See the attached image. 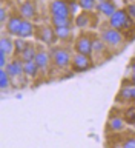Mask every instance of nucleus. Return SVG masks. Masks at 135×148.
Returning <instances> with one entry per match:
<instances>
[{
	"instance_id": "4468645a",
	"label": "nucleus",
	"mask_w": 135,
	"mask_h": 148,
	"mask_svg": "<svg viewBox=\"0 0 135 148\" xmlns=\"http://www.w3.org/2000/svg\"><path fill=\"white\" fill-rule=\"evenodd\" d=\"M32 32H34V25L29 22V20H23L22 22V26H20V31H18V37H31Z\"/></svg>"
},
{
	"instance_id": "f257e3e1",
	"label": "nucleus",
	"mask_w": 135,
	"mask_h": 148,
	"mask_svg": "<svg viewBox=\"0 0 135 148\" xmlns=\"http://www.w3.org/2000/svg\"><path fill=\"white\" fill-rule=\"evenodd\" d=\"M109 25L111 28H115V29H126V28L131 26V17L128 16L126 11L123 9H117L112 16L109 17Z\"/></svg>"
},
{
	"instance_id": "a211bd4d",
	"label": "nucleus",
	"mask_w": 135,
	"mask_h": 148,
	"mask_svg": "<svg viewBox=\"0 0 135 148\" xmlns=\"http://www.w3.org/2000/svg\"><path fill=\"white\" fill-rule=\"evenodd\" d=\"M55 34H57L58 39H68L71 36V28L69 26H60V28H55Z\"/></svg>"
},
{
	"instance_id": "f3484780",
	"label": "nucleus",
	"mask_w": 135,
	"mask_h": 148,
	"mask_svg": "<svg viewBox=\"0 0 135 148\" xmlns=\"http://www.w3.org/2000/svg\"><path fill=\"white\" fill-rule=\"evenodd\" d=\"M22 56V59L25 60H34L35 59V56H37V53H35V48L32 45H28L26 48H25V51H23V53L20 54Z\"/></svg>"
},
{
	"instance_id": "dca6fc26",
	"label": "nucleus",
	"mask_w": 135,
	"mask_h": 148,
	"mask_svg": "<svg viewBox=\"0 0 135 148\" xmlns=\"http://www.w3.org/2000/svg\"><path fill=\"white\" fill-rule=\"evenodd\" d=\"M124 122L126 120H123L121 117H112L109 119V128L112 131H121V130H124Z\"/></svg>"
},
{
	"instance_id": "9d476101",
	"label": "nucleus",
	"mask_w": 135,
	"mask_h": 148,
	"mask_svg": "<svg viewBox=\"0 0 135 148\" xmlns=\"http://www.w3.org/2000/svg\"><path fill=\"white\" fill-rule=\"evenodd\" d=\"M41 40L45 42V43H48V45H52L55 40L58 39L57 34H55V29H52V28H48V26H45L43 29H41Z\"/></svg>"
},
{
	"instance_id": "c85d7f7f",
	"label": "nucleus",
	"mask_w": 135,
	"mask_h": 148,
	"mask_svg": "<svg viewBox=\"0 0 135 148\" xmlns=\"http://www.w3.org/2000/svg\"><path fill=\"white\" fill-rule=\"evenodd\" d=\"M78 6H80V5H77L75 2H71V3H69V9H71V12H75Z\"/></svg>"
},
{
	"instance_id": "5701e85b",
	"label": "nucleus",
	"mask_w": 135,
	"mask_h": 148,
	"mask_svg": "<svg viewBox=\"0 0 135 148\" xmlns=\"http://www.w3.org/2000/svg\"><path fill=\"white\" fill-rule=\"evenodd\" d=\"M131 90H132V86L121 88V91L118 94V100H131Z\"/></svg>"
},
{
	"instance_id": "2f4dec72",
	"label": "nucleus",
	"mask_w": 135,
	"mask_h": 148,
	"mask_svg": "<svg viewBox=\"0 0 135 148\" xmlns=\"http://www.w3.org/2000/svg\"><path fill=\"white\" fill-rule=\"evenodd\" d=\"M132 83H135V73L132 74Z\"/></svg>"
},
{
	"instance_id": "423d86ee",
	"label": "nucleus",
	"mask_w": 135,
	"mask_h": 148,
	"mask_svg": "<svg viewBox=\"0 0 135 148\" xmlns=\"http://www.w3.org/2000/svg\"><path fill=\"white\" fill-rule=\"evenodd\" d=\"M72 68L74 71H86V69L91 68V60H89V56H85V54H75L72 59Z\"/></svg>"
},
{
	"instance_id": "f8f14e48",
	"label": "nucleus",
	"mask_w": 135,
	"mask_h": 148,
	"mask_svg": "<svg viewBox=\"0 0 135 148\" xmlns=\"http://www.w3.org/2000/svg\"><path fill=\"white\" fill-rule=\"evenodd\" d=\"M0 51H3V53H6V54H12L14 51H16V43H14V40L9 39V37H2V39H0Z\"/></svg>"
},
{
	"instance_id": "6ab92c4d",
	"label": "nucleus",
	"mask_w": 135,
	"mask_h": 148,
	"mask_svg": "<svg viewBox=\"0 0 135 148\" xmlns=\"http://www.w3.org/2000/svg\"><path fill=\"white\" fill-rule=\"evenodd\" d=\"M78 5L85 11H91V9H94L97 6V0H78Z\"/></svg>"
},
{
	"instance_id": "2eb2a0df",
	"label": "nucleus",
	"mask_w": 135,
	"mask_h": 148,
	"mask_svg": "<svg viewBox=\"0 0 135 148\" xmlns=\"http://www.w3.org/2000/svg\"><path fill=\"white\" fill-rule=\"evenodd\" d=\"M34 60H35V63L39 65L40 69H45L46 66H48V63H49V56L46 53H43V51H40V53H37Z\"/></svg>"
},
{
	"instance_id": "c756f323",
	"label": "nucleus",
	"mask_w": 135,
	"mask_h": 148,
	"mask_svg": "<svg viewBox=\"0 0 135 148\" xmlns=\"http://www.w3.org/2000/svg\"><path fill=\"white\" fill-rule=\"evenodd\" d=\"M0 20H2V23H5V20H6V9L2 8V12H0Z\"/></svg>"
},
{
	"instance_id": "393cba45",
	"label": "nucleus",
	"mask_w": 135,
	"mask_h": 148,
	"mask_svg": "<svg viewBox=\"0 0 135 148\" xmlns=\"http://www.w3.org/2000/svg\"><path fill=\"white\" fill-rule=\"evenodd\" d=\"M124 120H126V123H135V108H131L126 111Z\"/></svg>"
},
{
	"instance_id": "7c9ffc66",
	"label": "nucleus",
	"mask_w": 135,
	"mask_h": 148,
	"mask_svg": "<svg viewBox=\"0 0 135 148\" xmlns=\"http://www.w3.org/2000/svg\"><path fill=\"white\" fill-rule=\"evenodd\" d=\"M131 100L135 102V86H132V90H131Z\"/></svg>"
},
{
	"instance_id": "aec40b11",
	"label": "nucleus",
	"mask_w": 135,
	"mask_h": 148,
	"mask_svg": "<svg viewBox=\"0 0 135 148\" xmlns=\"http://www.w3.org/2000/svg\"><path fill=\"white\" fill-rule=\"evenodd\" d=\"M9 77H11V76L8 74L6 69H5V68L0 69V82H2V85H0V86H2V90H6V88H8V85H9Z\"/></svg>"
},
{
	"instance_id": "f03ea898",
	"label": "nucleus",
	"mask_w": 135,
	"mask_h": 148,
	"mask_svg": "<svg viewBox=\"0 0 135 148\" xmlns=\"http://www.w3.org/2000/svg\"><path fill=\"white\" fill-rule=\"evenodd\" d=\"M121 32L120 29H115V28H108V29H104L101 32V40L104 42L108 46H117L121 43Z\"/></svg>"
},
{
	"instance_id": "bb28decb",
	"label": "nucleus",
	"mask_w": 135,
	"mask_h": 148,
	"mask_svg": "<svg viewBox=\"0 0 135 148\" xmlns=\"http://www.w3.org/2000/svg\"><path fill=\"white\" fill-rule=\"evenodd\" d=\"M126 12L131 18H135V5H129V6L126 8Z\"/></svg>"
},
{
	"instance_id": "72a5a7b5",
	"label": "nucleus",
	"mask_w": 135,
	"mask_h": 148,
	"mask_svg": "<svg viewBox=\"0 0 135 148\" xmlns=\"http://www.w3.org/2000/svg\"><path fill=\"white\" fill-rule=\"evenodd\" d=\"M98 2H106V0H98Z\"/></svg>"
},
{
	"instance_id": "cd10ccee",
	"label": "nucleus",
	"mask_w": 135,
	"mask_h": 148,
	"mask_svg": "<svg viewBox=\"0 0 135 148\" xmlns=\"http://www.w3.org/2000/svg\"><path fill=\"white\" fill-rule=\"evenodd\" d=\"M123 147L126 148H135V139H129V140H126L123 143Z\"/></svg>"
},
{
	"instance_id": "20e7f679",
	"label": "nucleus",
	"mask_w": 135,
	"mask_h": 148,
	"mask_svg": "<svg viewBox=\"0 0 135 148\" xmlns=\"http://www.w3.org/2000/svg\"><path fill=\"white\" fill-rule=\"evenodd\" d=\"M49 8H51L52 17H69V14H71L69 5L66 2H63V0H52Z\"/></svg>"
},
{
	"instance_id": "b1692460",
	"label": "nucleus",
	"mask_w": 135,
	"mask_h": 148,
	"mask_svg": "<svg viewBox=\"0 0 135 148\" xmlns=\"http://www.w3.org/2000/svg\"><path fill=\"white\" fill-rule=\"evenodd\" d=\"M14 43H16V53L17 54H22L23 51H25V48H26V42L23 40V37H20V39H17L16 42H14Z\"/></svg>"
},
{
	"instance_id": "6e6552de",
	"label": "nucleus",
	"mask_w": 135,
	"mask_h": 148,
	"mask_svg": "<svg viewBox=\"0 0 135 148\" xmlns=\"http://www.w3.org/2000/svg\"><path fill=\"white\" fill-rule=\"evenodd\" d=\"M97 9H98L103 16H108V17H111L115 11H117L115 5L112 2H109V0H106V2H98L97 3Z\"/></svg>"
},
{
	"instance_id": "a878e982",
	"label": "nucleus",
	"mask_w": 135,
	"mask_h": 148,
	"mask_svg": "<svg viewBox=\"0 0 135 148\" xmlns=\"http://www.w3.org/2000/svg\"><path fill=\"white\" fill-rule=\"evenodd\" d=\"M6 53H3V51H0V66L2 68H5L8 65V62H6Z\"/></svg>"
},
{
	"instance_id": "0eeeda50",
	"label": "nucleus",
	"mask_w": 135,
	"mask_h": 148,
	"mask_svg": "<svg viewBox=\"0 0 135 148\" xmlns=\"http://www.w3.org/2000/svg\"><path fill=\"white\" fill-rule=\"evenodd\" d=\"M5 69L8 71V74L11 77H17V76H20L22 73H25L23 71V63L20 60H12V62H9L6 66H5Z\"/></svg>"
},
{
	"instance_id": "7ed1b4c3",
	"label": "nucleus",
	"mask_w": 135,
	"mask_h": 148,
	"mask_svg": "<svg viewBox=\"0 0 135 148\" xmlns=\"http://www.w3.org/2000/svg\"><path fill=\"white\" fill-rule=\"evenodd\" d=\"M52 56H54V63L57 68H68L69 65H71V56H69V53L66 49L54 48Z\"/></svg>"
},
{
	"instance_id": "473e14b6",
	"label": "nucleus",
	"mask_w": 135,
	"mask_h": 148,
	"mask_svg": "<svg viewBox=\"0 0 135 148\" xmlns=\"http://www.w3.org/2000/svg\"><path fill=\"white\" fill-rule=\"evenodd\" d=\"M131 68H132V69H134V73H135V62H134V63H132V65H131Z\"/></svg>"
},
{
	"instance_id": "4be33fe9",
	"label": "nucleus",
	"mask_w": 135,
	"mask_h": 148,
	"mask_svg": "<svg viewBox=\"0 0 135 148\" xmlns=\"http://www.w3.org/2000/svg\"><path fill=\"white\" fill-rule=\"evenodd\" d=\"M52 25H54V28L69 26V18L68 17H52Z\"/></svg>"
},
{
	"instance_id": "412c9836",
	"label": "nucleus",
	"mask_w": 135,
	"mask_h": 148,
	"mask_svg": "<svg viewBox=\"0 0 135 148\" xmlns=\"http://www.w3.org/2000/svg\"><path fill=\"white\" fill-rule=\"evenodd\" d=\"M75 25L80 26V28L89 25V16H88V12H83V14H80V16L75 18Z\"/></svg>"
},
{
	"instance_id": "9b49d317",
	"label": "nucleus",
	"mask_w": 135,
	"mask_h": 148,
	"mask_svg": "<svg viewBox=\"0 0 135 148\" xmlns=\"http://www.w3.org/2000/svg\"><path fill=\"white\" fill-rule=\"evenodd\" d=\"M20 14H22L23 18L31 20V18L35 16V6H34L31 2H25V3L20 6Z\"/></svg>"
},
{
	"instance_id": "1a4fd4ad",
	"label": "nucleus",
	"mask_w": 135,
	"mask_h": 148,
	"mask_svg": "<svg viewBox=\"0 0 135 148\" xmlns=\"http://www.w3.org/2000/svg\"><path fill=\"white\" fill-rule=\"evenodd\" d=\"M22 18L20 17H9V20L6 23V29L9 34L12 36H18V31H20V26H22Z\"/></svg>"
},
{
	"instance_id": "ddd939ff",
	"label": "nucleus",
	"mask_w": 135,
	"mask_h": 148,
	"mask_svg": "<svg viewBox=\"0 0 135 148\" xmlns=\"http://www.w3.org/2000/svg\"><path fill=\"white\" fill-rule=\"evenodd\" d=\"M39 65L35 63V60H26L25 63H23V71H25L26 76L29 77H35L37 73H39Z\"/></svg>"
},
{
	"instance_id": "39448f33",
	"label": "nucleus",
	"mask_w": 135,
	"mask_h": 148,
	"mask_svg": "<svg viewBox=\"0 0 135 148\" xmlns=\"http://www.w3.org/2000/svg\"><path fill=\"white\" fill-rule=\"evenodd\" d=\"M75 51H77L78 54L91 56L92 51H94V46H92V39H89L88 36L78 37V40H77V43H75Z\"/></svg>"
}]
</instances>
